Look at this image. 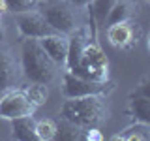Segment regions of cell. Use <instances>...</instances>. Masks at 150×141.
I'll return each mask as SVG.
<instances>
[{
	"label": "cell",
	"mask_w": 150,
	"mask_h": 141,
	"mask_svg": "<svg viewBox=\"0 0 150 141\" xmlns=\"http://www.w3.org/2000/svg\"><path fill=\"white\" fill-rule=\"evenodd\" d=\"M21 73L30 83H51L56 73V64L47 56L36 38H25L21 45Z\"/></svg>",
	"instance_id": "2"
},
{
	"label": "cell",
	"mask_w": 150,
	"mask_h": 141,
	"mask_svg": "<svg viewBox=\"0 0 150 141\" xmlns=\"http://www.w3.org/2000/svg\"><path fill=\"white\" fill-rule=\"evenodd\" d=\"M68 2L77 9H84V8H88V4H90L92 0H68Z\"/></svg>",
	"instance_id": "22"
},
{
	"label": "cell",
	"mask_w": 150,
	"mask_h": 141,
	"mask_svg": "<svg viewBox=\"0 0 150 141\" xmlns=\"http://www.w3.org/2000/svg\"><path fill=\"white\" fill-rule=\"evenodd\" d=\"M56 134V122L51 119L36 120V137L40 141H53Z\"/></svg>",
	"instance_id": "19"
},
{
	"label": "cell",
	"mask_w": 150,
	"mask_h": 141,
	"mask_svg": "<svg viewBox=\"0 0 150 141\" xmlns=\"http://www.w3.org/2000/svg\"><path fill=\"white\" fill-rule=\"evenodd\" d=\"M13 15H15L17 30L23 38H36V40H40V38L53 32V28L47 25L45 17L40 11H36V9H28V11H23V13H13Z\"/></svg>",
	"instance_id": "7"
},
{
	"label": "cell",
	"mask_w": 150,
	"mask_h": 141,
	"mask_svg": "<svg viewBox=\"0 0 150 141\" xmlns=\"http://www.w3.org/2000/svg\"><path fill=\"white\" fill-rule=\"evenodd\" d=\"M116 0H92V2L88 4V9H90L92 17L96 19L98 25H105L107 13H109V9L112 8Z\"/></svg>",
	"instance_id": "18"
},
{
	"label": "cell",
	"mask_w": 150,
	"mask_h": 141,
	"mask_svg": "<svg viewBox=\"0 0 150 141\" xmlns=\"http://www.w3.org/2000/svg\"><path fill=\"white\" fill-rule=\"evenodd\" d=\"M107 40L116 49H128L129 45L137 43V34H135L133 21L109 25L107 26Z\"/></svg>",
	"instance_id": "10"
},
{
	"label": "cell",
	"mask_w": 150,
	"mask_h": 141,
	"mask_svg": "<svg viewBox=\"0 0 150 141\" xmlns=\"http://www.w3.org/2000/svg\"><path fill=\"white\" fill-rule=\"evenodd\" d=\"M112 90L111 81H88L79 75L71 73L66 70L62 75V94L64 98H79V96H88V94H103L107 96Z\"/></svg>",
	"instance_id": "5"
},
{
	"label": "cell",
	"mask_w": 150,
	"mask_h": 141,
	"mask_svg": "<svg viewBox=\"0 0 150 141\" xmlns=\"http://www.w3.org/2000/svg\"><path fill=\"white\" fill-rule=\"evenodd\" d=\"M40 0H6V8L11 13H23L28 9H36Z\"/></svg>",
	"instance_id": "20"
},
{
	"label": "cell",
	"mask_w": 150,
	"mask_h": 141,
	"mask_svg": "<svg viewBox=\"0 0 150 141\" xmlns=\"http://www.w3.org/2000/svg\"><path fill=\"white\" fill-rule=\"evenodd\" d=\"M84 139L86 141H101L103 135H101L100 128H88V130H84Z\"/></svg>",
	"instance_id": "21"
},
{
	"label": "cell",
	"mask_w": 150,
	"mask_h": 141,
	"mask_svg": "<svg viewBox=\"0 0 150 141\" xmlns=\"http://www.w3.org/2000/svg\"><path fill=\"white\" fill-rule=\"evenodd\" d=\"M135 15V4L133 0H116L112 8L107 13L105 25H115V23H126L131 21Z\"/></svg>",
	"instance_id": "14"
},
{
	"label": "cell",
	"mask_w": 150,
	"mask_h": 141,
	"mask_svg": "<svg viewBox=\"0 0 150 141\" xmlns=\"http://www.w3.org/2000/svg\"><path fill=\"white\" fill-rule=\"evenodd\" d=\"M11 139L19 141H36V120L32 115L11 119Z\"/></svg>",
	"instance_id": "13"
},
{
	"label": "cell",
	"mask_w": 150,
	"mask_h": 141,
	"mask_svg": "<svg viewBox=\"0 0 150 141\" xmlns=\"http://www.w3.org/2000/svg\"><path fill=\"white\" fill-rule=\"evenodd\" d=\"M60 117L83 130L100 128L109 119V105L103 94L66 98V102L60 107Z\"/></svg>",
	"instance_id": "1"
},
{
	"label": "cell",
	"mask_w": 150,
	"mask_h": 141,
	"mask_svg": "<svg viewBox=\"0 0 150 141\" xmlns=\"http://www.w3.org/2000/svg\"><path fill=\"white\" fill-rule=\"evenodd\" d=\"M38 4H40V13L45 17L47 25L53 28V32L68 36L77 26H81L77 8H73L68 0H41Z\"/></svg>",
	"instance_id": "3"
},
{
	"label": "cell",
	"mask_w": 150,
	"mask_h": 141,
	"mask_svg": "<svg viewBox=\"0 0 150 141\" xmlns=\"http://www.w3.org/2000/svg\"><path fill=\"white\" fill-rule=\"evenodd\" d=\"M69 72L83 79H88V81H109V58L96 41L88 40L79 64Z\"/></svg>",
	"instance_id": "4"
},
{
	"label": "cell",
	"mask_w": 150,
	"mask_h": 141,
	"mask_svg": "<svg viewBox=\"0 0 150 141\" xmlns=\"http://www.w3.org/2000/svg\"><path fill=\"white\" fill-rule=\"evenodd\" d=\"M6 11H8V8H6V0H0V17H2Z\"/></svg>",
	"instance_id": "23"
},
{
	"label": "cell",
	"mask_w": 150,
	"mask_h": 141,
	"mask_svg": "<svg viewBox=\"0 0 150 141\" xmlns=\"http://www.w3.org/2000/svg\"><path fill=\"white\" fill-rule=\"evenodd\" d=\"M54 139H62V141H81V139H84V130L62 119V122H58V124H56Z\"/></svg>",
	"instance_id": "15"
},
{
	"label": "cell",
	"mask_w": 150,
	"mask_h": 141,
	"mask_svg": "<svg viewBox=\"0 0 150 141\" xmlns=\"http://www.w3.org/2000/svg\"><path fill=\"white\" fill-rule=\"evenodd\" d=\"M23 90H25L28 100L34 103L36 107L43 105L47 102V98H49V88H47V85H43V83H30L28 87L23 88Z\"/></svg>",
	"instance_id": "17"
},
{
	"label": "cell",
	"mask_w": 150,
	"mask_h": 141,
	"mask_svg": "<svg viewBox=\"0 0 150 141\" xmlns=\"http://www.w3.org/2000/svg\"><path fill=\"white\" fill-rule=\"evenodd\" d=\"M21 64L11 49L0 40V90L13 88L21 79Z\"/></svg>",
	"instance_id": "8"
},
{
	"label": "cell",
	"mask_w": 150,
	"mask_h": 141,
	"mask_svg": "<svg viewBox=\"0 0 150 141\" xmlns=\"http://www.w3.org/2000/svg\"><path fill=\"white\" fill-rule=\"evenodd\" d=\"M148 137H150V130L148 124H144V122H135L129 128H126V132L112 135V139H124V141H146Z\"/></svg>",
	"instance_id": "16"
},
{
	"label": "cell",
	"mask_w": 150,
	"mask_h": 141,
	"mask_svg": "<svg viewBox=\"0 0 150 141\" xmlns=\"http://www.w3.org/2000/svg\"><path fill=\"white\" fill-rule=\"evenodd\" d=\"M38 41L43 47L47 56H49L56 66L66 62V55H68V36L58 34V32H51V34L40 38Z\"/></svg>",
	"instance_id": "11"
},
{
	"label": "cell",
	"mask_w": 150,
	"mask_h": 141,
	"mask_svg": "<svg viewBox=\"0 0 150 141\" xmlns=\"http://www.w3.org/2000/svg\"><path fill=\"white\" fill-rule=\"evenodd\" d=\"M38 107L28 100L23 88H8L0 98V119L11 120L17 117L34 115Z\"/></svg>",
	"instance_id": "6"
},
{
	"label": "cell",
	"mask_w": 150,
	"mask_h": 141,
	"mask_svg": "<svg viewBox=\"0 0 150 141\" xmlns=\"http://www.w3.org/2000/svg\"><path fill=\"white\" fill-rule=\"evenodd\" d=\"M129 113L137 122L150 124V85L144 81L129 98Z\"/></svg>",
	"instance_id": "9"
},
{
	"label": "cell",
	"mask_w": 150,
	"mask_h": 141,
	"mask_svg": "<svg viewBox=\"0 0 150 141\" xmlns=\"http://www.w3.org/2000/svg\"><path fill=\"white\" fill-rule=\"evenodd\" d=\"M86 41L88 38H86V28L84 26H77L71 34H68V55H66V62H64L66 70H73L79 64Z\"/></svg>",
	"instance_id": "12"
}]
</instances>
